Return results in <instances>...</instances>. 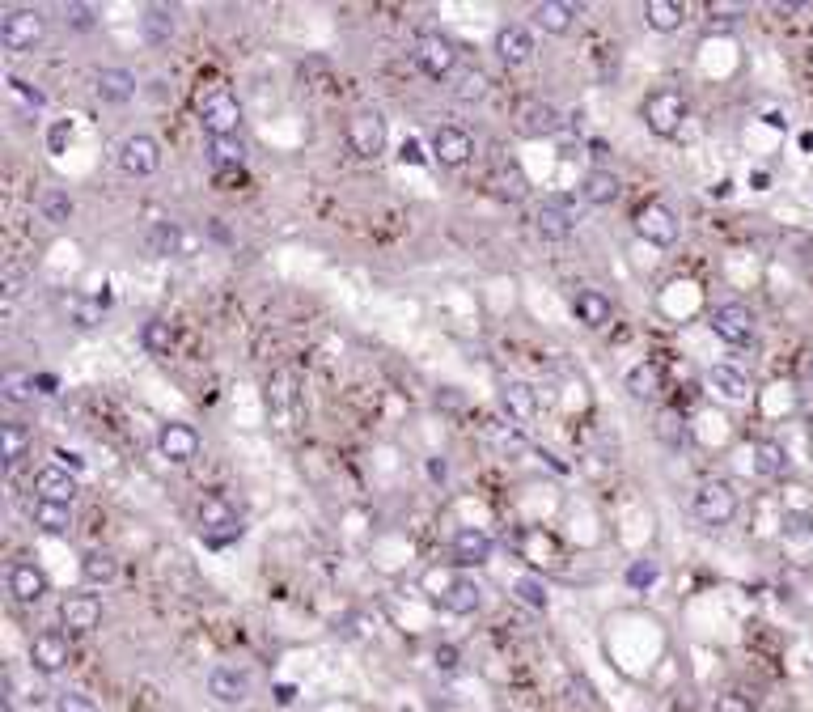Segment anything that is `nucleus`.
<instances>
[{"mask_svg":"<svg viewBox=\"0 0 813 712\" xmlns=\"http://www.w3.org/2000/svg\"><path fill=\"white\" fill-rule=\"evenodd\" d=\"M34 395H39V386H34V373H26V369H5V378H0V399H5L9 407H26V403H34Z\"/></svg>","mask_w":813,"mask_h":712,"instance_id":"36","label":"nucleus"},{"mask_svg":"<svg viewBox=\"0 0 813 712\" xmlns=\"http://www.w3.org/2000/svg\"><path fill=\"white\" fill-rule=\"evenodd\" d=\"M51 712H98V704L85 696V691H60L56 700H51Z\"/></svg>","mask_w":813,"mask_h":712,"instance_id":"46","label":"nucleus"},{"mask_svg":"<svg viewBox=\"0 0 813 712\" xmlns=\"http://www.w3.org/2000/svg\"><path fill=\"white\" fill-rule=\"evenodd\" d=\"M26 450H30V429L26 424H17V420L0 424V458H5V471H17V462L26 458Z\"/></svg>","mask_w":813,"mask_h":712,"instance_id":"34","label":"nucleus"},{"mask_svg":"<svg viewBox=\"0 0 813 712\" xmlns=\"http://www.w3.org/2000/svg\"><path fill=\"white\" fill-rule=\"evenodd\" d=\"M513 590H517V598L521 602H526V607H534V611H547V585H542L538 577H521L517 585H513Z\"/></svg>","mask_w":813,"mask_h":712,"instance_id":"45","label":"nucleus"},{"mask_svg":"<svg viewBox=\"0 0 813 712\" xmlns=\"http://www.w3.org/2000/svg\"><path fill=\"white\" fill-rule=\"evenodd\" d=\"M17 293H22V276H17V272H13V267H9V272H5V297L13 301Z\"/></svg>","mask_w":813,"mask_h":712,"instance_id":"56","label":"nucleus"},{"mask_svg":"<svg viewBox=\"0 0 813 712\" xmlns=\"http://www.w3.org/2000/svg\"><path fill=\"white\" fill-rule=\"evenodd\" d=\"M200 123H204L208 140L212 136H238V128H242V102H238V94H229L225 85H212L208 94L200 98Z\"/></svg>","mask_w":813,"mask_h":712,"instance_id":"2","label":"nucleus"},{"mask_svg":"<svg viewBox=\"0 0 813 712\" xmlns=\"http://www.w3.org/2000/svg\"><path fill=\"white\" fill-rule=\"evenodd\" d=\"M657 437L670 445V450H682V445L691 441V429H686V420L674 412V407H665V412L657 416Z\"/></svg>","mask_w":813,"mask_h":712,"instance_id":"42","label":"nucleus"},{"mask_svg":"<svg viewBox=\"0 0 813 712\" xmlns=\"http://www.w3.org/2000/svg\"><path fill=\"white\" fill-rule=\"evenodd\" d=\"M644 22L657 34H674L686 26V5L682 0H648L644 5Z\"/></svg>","mask_w":813,"mask_h":712,"instance_id":"29","label":"nucleus"},{"mask_svg":"<svg viewBox=\"0 0 813 712\" xmlns=\"http://www.w3.org/2000/svg\"><path fill=\"white\" fill-rule=\"evenodd\" d=\"M500 412L517 420V424H526L538 416V390L526 382V378H504L500 382Z\"/></svg>","mask_w":813,"mask_h":712,"instance_id":"19","label":"nucleus"},{"mask_svg":"<svg viewBox=\"0 0 813 712\" xmlns=\"http://www.w3.org/2000/svg\"><path fill=\"white\" fill-rule=\"evenodd\" d=\"M208 696L216 700V704H246L250 696H255V679H250V670H242V666H212V674H208Z\"/></svg>","mask_w":813,"mask_h":712,"instance_id":"11","label":"nucleus"},{"mask_svg":"<svg viewBox=\"0 0 813 712\" xmlns=\"http://www.w3.org/2000/svg\"><path fill=\"white\" fill-rule=\"evenodd\" d=\"M399 157H403V162H411V166H420V162H424V153H420V145H415V140H403Z\"/></svg>","mask_w":813,"mask_h":712,"instance_id":"55","label":"nucleus"},{"mask_svg":"<svg viewBox=\"0 0 813 712\" xmlns=\"http://www.w3.org/2000/svg\"><path fill=\"white\" fill-rule=\"evenodd\" d=\"M0 712H17V704L13 700H0Z\"/></svg>","mask_w":813,"mask_h":712,"instance_id":"58","label":"nucleus"},{"mask_svg":"<svg viewBox=\"0 0 813 712\" xmlns=\"http://www.w3.org/2000/svg\"><path fill=\"white\" fill-rule=\"evenodd\" d=\"M200 433L191 429V424L183 420H170V424H161V433H157V454L174 462V467H183V462H191L195 454H200Z\"/></svg>","mask_w":813,"mask_h":712,"instance_id":"13","label":"nucleus"},{"mask_svg":"<svg viewBox=\"0 0 813 712\" xmlns=\"http://www.w3.org/2000/svg\"><path fill=\"white\" fill-rule=\"evenodd\" d=\"M712 712H758L750 696H742V691H725V696H716Z\"/></svg>","mask_w":813,"mask_h":712,"instance_id":"48","label":"nucleus"},{"mask_svg":"<svg viewBox=\"0 0 813 712\" xmlns=\"http://www.w3.org/2000/svg\"><path fill=\"white\" fill-rule=\"evenodd\" d=\"M47 34V17L39 9H9L5 22H0V47L5 51H34Z\"/></svg>","mask_w":813,"mask_h":712,"instance_id":"4","label":"nucleus"},{"mask_svg":"<svg viewBox=\"0 0 813 712\" xmlns=\"http://www.w3.org/2000/svg\"><path fill=\"white\" fill-rule=\"evenodd\" d=\"M140 348L149 356H166L174 348V331H170L166 318H149V323L140 327Z\"/></svg>","mask_w":813,"mask_h":712,"instance_id":"39","label":"nucleus"},{"mask_svg":"<svg viewBox=\"0 0 813 712\" xmlns=\"http://www.w3.org/2000/svg\"><path fill=\"white\" fill-rule=\"evenodd\" d=\"M415 64H420L432 81H445V77H454V68H458V47L449 43L445 34L428 30L415 39Z\"/></svg>","mask_w":813,"mask_h":712,"instance_id":"7","label":"nucleus"},{"mask_svg":"<svg viewBox=\"0 0 813 712\" xmlns=\"http://www.w3.org/2000/svg\"><path fill=\"white\" fill-rule=\"evenodd\" d=\"M149 246H153L157 255H178V251H183V229H178L174 221H161L149 234Z\"/></svg>","mask_w":813,"mask_h":712,"instance_id":"43","label":"nucleus"},{"mask_svg":"<svg viewBox=\"0 0 813 712\" xmlns=\"http://www.w3.org/2000/svg\"><path fill=\"white\" fill-rule=\"evenodd\" d=\"M576 5H564V0H542V5H534V26L542 30V34H568L572 26H576Z\"/></svg>","mask_w":813,"mask_h":712,"instance_id":"27","label":"nucleus"},{"mask_svg":"<svg viewBox=\"0 0 813 712\" xmlns=\"http://www.w3.org/2000/svg\"><path fill=\"white\" fill-rule=\"evenodd\" d=\"M636 234L648 246H674L682 238V221H678V212L670 204L648 200V204L636 208Z\"/></svg>","mask_w":813,"mask_h":712,"instance_id":"5","label":"nucleus"},{"mask_svg":"<svg viewBox=\"0 0 813 712\" xmlns=\"http://www.w3.org/2000/svg\"><path fill=\"white\" fill-rule=\"evenodd\" d=\"M60 623L72 632V636H85V632H94L98 623H102V602L94 594H68L60 602Z\"/></svg>","mask_w":813,"mask_h":712,"instance_id":"20","label":"nucleus"},{"mask_svg":"<svg viewBox=\"0 0 813 712\" xmlns=\"http://www.w3.org/2000/svg\"><path fill=\"white\" fill-rule=\"evenodd\" d=\"M195 522H200V534L208 543H229V539H238L242 534L238 513H233L221 496H204L200 509H195Z\"/></svg>","mask_w":813,"mask_h":712,"instance_id":"10","label":"nucleus"},{"mask_svg":"<svg viewBox=\"0 0 813 712\" xmlns=\"http://www.w3.org/2000/svg\"><path fill=\"white\" fill-rule=\"evenodd\" d=\"M627 581H631V585H653V581H657V560H648V556L636 560V564L627 568Z\"/></svg>","mask_w":813,"mask_h":712,"instance_id":"51","label":"nucleus"},{"mask_svg":"<svg viewBox=\"0 0 813 712\" xmlns=\"http://www.w3.org/2000/svg\"><path fill=\"white\" fill-rule=\"evenodd\" d=\"M140 30H144V39H149V43H170L174 34H178V17L166 5H149V9H144V17H140Z\"/></svg>","mask_w":813,"mask_h":712,"instance_id":"35","label":"nucleus"},{"mask_svg":"<svg viewBox=\"0 0 813 712\" xmlns=\"http://www.w3.org/2000/svg\"><path fill=\"white\" fill-rule=\"evenodd\" d=\"M513 128H517V136H526V140H547V136H555L559 128H564V111H559L555 102L530 98V102L517 106Z\"/></svg>","mask_w":813,"mask_h":712,"instance_id":"8","label":"nucleus"},{"mask_svg":"<svg viewBox=\"0 0 813 712\" xmlns=\"http://www.w3.org/2000/svg\"><path fill=\"white\" fill-rule=\"evenodd\" d=\"M809 373H813V361H809Z\"/></svg>","mask_w":813,"mask_h":712,"instance_id":"59","label":"nucleus"},{"mask_svg":"<svg viewBox=\"0 0 813 712\" xmlns=\"http://www.w3.org/2000/svg\"><path fill=\"white\" fill-rule=\"evenodd\" d=\"M94 89H98V98L102 102H111V106H123V102H132L136 98V77L128 73V68H102V73L94 77Z\"/></svg>","mask_w":813,"mask_h":712,"instance_id":"24","label":"nucleus"},{"mask_svg":"<svg viewBox=\"0 0 813 712\" xmlns=\"http://www.w3.org/2000/svg\"><path fill=\"white\" fill-rule=\"evenodd\" d=\"M386 140H390V132H386L382 111H356L348 119V145L356 157H365V162L386 153Z\"/></svg>","mask_w":813,"mask_h":712,"instance_id":"6","label":"nucleus"},{"mask_svg":"<svg viewBox=\"0 0 813 712\" xmlns=\"http://www.w3.org/2000/svg\"><path fill=\"white\" fill-rule=\"evenodd\" d=\"M784 534L788 539H813V518L809 513H784Z\"/></svg>","mask_w":813,"mask_h":712,"instance_id":"49","label":"nucleus"},{"mask_svg":"<svg viewBox=\"0 0 813 712\" xmlns=\"http://www.w3.org/2000/svg\"><path fill=\"white\" fill-rule=\"evenodd\" d=\"M492 51L500 56V64L521 68V64H530V60H534V34H530L526 26H500V30H496Z\"/></svg>","mask_w":813,"mask_h":712,"instance_id":"21","label":"nucleus"},{"mask_svg":"<svg viewBox=\"0 0 813 712\" xmlns=\"http://www.w3.org/2000/svg\"><path fill=\"white\" fill-rule=\"evenodd\" d=\"M208 162L221 170V174H229V170L242 174V162H246L242 136H212V140H208Z\"/></svg>","mask_w":813,"mask_h":712,"instance_id":"30","label":"nucleus"},{"mask_svg":"<svg viewBox=\"0 0 813 712\" xmlns=\"http://www.w3.org/2000/svg\"><path fill=\"white\" fill-rule=\"evenodd\" d=\"M708 17H720V22H733V17H746V5L742 0H708Z\"/></svg>","mask_w":813,"mask_h":712,"instance_id":"50","label":"nucleus"},{"mask_svg":"<svg viewBox=\"0 0 813 712\" xmlns=\"http://www.w3.org/2000/svg\"><path fill=\"white\" fill-rule=\"evenodd\" d=\"M34 386H39V395H56V378H51V373H39Z\"/></svg>","mask_w":813,"mask_h":712,"instance_id":"57","label":"nucleus"},{"mask_svg":"<svg viewBox=\"0 0 813 712\" xmlns=\"http://www.w3.org/2000/svg\"><path fill=\"white\" fill-rule=\"evenodd\" d=\"M432 666H437L441 674H454L458 670V649L454 645H437L432 649Z\"/></svg>","mask_w":813,"mask_h":712,"instance_id":"52","label":"nucleus"},{"mask_svg":"<svg viewBox=\"0 0 813 712\" xmlns=\"http://www.w3.org/2000/svg\"><path fill=\"white\" fill-rule=\"evenodd\" d=\"M691 509L703 526H729L737 518V492H733V484H725V479H703L695 488Z\"/></svg>","mask_w":813,"mask_h":712,"instance_id":"3","label":"nucleus"},{"mask_svg":"<svg viewBox=\"0 0 813 712\" xmlns=\"http://www.w3.org/2000/svg\"><path fill=\"white\" fill-rule=\"evenodd\" d=\"M119 170L128 178H149L161 170V145L149 132H132L128 140L119 145Z\"/></svg>","mask_w":813,"mask_h":712,"instance_id":"9","label":"nucleus"},{"mask_svg":"<svg viewBox=\"0 0 813 712\" xmlns=\"http://www.w3.org/2000/svg\"><path fill=\"white\" fill-rule=\"evenodd\" d=\"M39 212H43V221L64 225V221L72 217V200H68L64 191H43V195H39Z\"/></svg>","mask_w":813,"mask_h":712,"instance_id":"44","label":"nucleus"},{"mask_svg":"<svg viewBox=\"0 0 813 712\" xmlns=\"http://www.w3.org/2000/svg\"><path fill=\"white\" fill-rule=\"evenodd\" d=\"M483 89H487V77L479 73V68H471V73H462V77H458V89H454V94L471 102V98H483Z\"/></svg>","mask_w":813,"mask_h":712,"instance_id":"47","label":"nucleus"},{"mask_svg":"<svg viewBox=\"0 0 813 712\" xmlns=\"http://www.w3.org/2000/svg\"><path fill=\"white\" fill-rule=\"evenodd\" d=\"M487 191H492L496 200H504V204H521L530 195V178L517 162H500L492 174H487Z\"/></svg>","mask_w":813,"mask_h":712,"instance_id":"22","label":"nucleus"},{"mask_svg":"<svg viewBox=\"0 0 813 712\" xmlns=\"http://www.w3.org/2000/svg\"><path fill=\"white\" fill-rule=\"evenodd\" d=\"M428 149H432V162H441V166H466V162L475 157V140L466 136L462 128H454V123H445V128L432 132Z\"/></svg>","mask_w":813,"mask_h":712,"instance_id":"15","label":"nucleus"},{"mask_svg":"<svg viewBox=\"0 0 813 712\" xmlns=\"http://www.w3.org/2000/svg\"><path fill=\"white\" fill-rule=\"evenodd\" d=\"M564 700H568V708H581V712H598V708H602L598 691L589 687L585 674H572V679L564 683Z\"/></svg>","mask_w":813,"mask_h":712,"instance_id":"41","label":"nucleus"},{"mask_svg":"<svg viewBox=\"0 0 813 712\" xmlns=\"http://www.w3.org/2000/svg\"><path fill=\"white\" fill-rule=\"evenodd\" d=\"M72 662V645H68V632L47 628L30 640V666L39 674H60Z\"/></svg>","mask_w":813,"mask_h":712,"instance_id":"12","label":"nucleus"},{"mask_svg":"<svg viewBox=\"0 0 813 712\" xmlns=\"http://www.w3.org/2000/svg\"><path fill=\"white\" fill-rule=\"evenodd\" d=\"M686 115H691V106H686V98H682V89H653L644 102H640V119H644V128L653 132V136H661V140H670V136H678L682 132V123H686Z\"/></svg>","mask_w":813,"mask_h":712,"instance_id":"1","label":"nucleus"},{"mask_svg":"<svg viewBox=\"0 0 813 712\" xmlns=\"http://www.w3.org/2000/svg\"><path fill=\"white\" fill-rule=\"evenodd\" d=\"M708 323H712V335H720L725 344H750L754 340V314L746 306H737V301H729V306H716L708 314Z\"/></svg>","mask_w":813,"mask_h":712,"instance_id":"14","label":"nucleus"},{"mask_svg":"<svg viewBox=\"0 0 813 712\" xmlns=\"http://www.w3.org/2000/svg\"><path fill=\"white\" fill-rule=\"evenodd\" d=\"M572 314H576V323H585V327H606L610 323V297L598 289H576Z\"/></svg>","mask_w":813,"mask_h":712,"instance_id":"28","label":"nucleus"},{"mask_svg":"<svg viewBox=\"0 0 813 712\" xmlns=\"http://www.w3.org/2000/svg\"><path fill=\"white\" fill-rule=\"evenodd\" d=\"M619 191H623V183H619V174H610V170H589L585 183H581L585 204H598V208L619 200Z\"/></svg>","mask_w":813,"mask_h":712,"instance_id":"31","label":"nucleus"},{"mask_svg":"<svg viewBox=\"0 0 813 712\" xmlns=\"http://www.w3.org/2000/svg\"><path fill=\"white\" fill-rule=\"evenodd\" d=\"M34 492H39V501H56V505H72L77 501V492H81V484H77V475H72L68 467H39L34 471Z\"/></svg>","mask_w":813,"mask_h":712,"instance_id":"17","label":"nucleus"},{"mask_svg":"<svg viewBox=\"0 0 813 712\" xmlns=\"http://www.w3.org/2000/svg\"><path fill=\"white\" fill-rule=\"evenodd\" d=\"M119 577V560L111 556V551H85L81 556V581L94 585V590H102V585H111Z\"/></svg>","mask_w":813,"mask_h":712,"instance_id":"33","label":"nucleus"},{"mask_svg":"<svg viewBox=\"0 0 813 712\" xmlns=\"http://www.w3.org/2000/svg\"><path fill=\"white\" fill-rule=\"evenodd\" d=\"M68 140H72V128H68V119H60L56 128L47 132V149H51V153H64V145H68Z\"/></svg>","mask_w":813,"mask_h":712,"instance_id":"54","label":"nucleus"},{"mask_svg":"<svg viewBox=\"0 0 813 712\" xmlns=\"http://www.w3.org/2000/svg\"><path fill=\"white\" fill-rule=\"evenodd\" d=\"M64 314H68L72 327L89 331V327L102 323V301H94V297H68V301H64Z\"/></svg>","mask_w":813,"mask_h":712,"instance_id":"40","label":"nucleus"},{"mask_svg":"<svg viewBox=\"0 0 813 712\" xmlns=\"http://www.w3.org/2000/svg\"><path fill=\"white\" fill-rule=\"evenodd\" d=\"M788 450L780 441H758L754 445V471L763 475V479H780V475H788Z\"/></svg>","mask_w":813,"mask_h":712,"instance_id":"37","label":"nucleus"},{"mask_svg":"<svg viewBox=\"0 0 813 712\" xmlns=\"http://www.w3.org/2000/svg\"><path fill=\"white\" fill-rule=\"evenodd\" d=\"M64 13H68V26L72 30H94V9H89V5H68Z\"/></svg>","mask_w":813,"mask_h":712,"instance_id":"53","label":"nucleus"},{"mask_svg":"<svg viewBox=\"0 0 813 712\" xmlns=\"http://www.w3.org/2000/svg\"><path fill=\"white\" fill-rule=\"evenodd\" d=\"M441 607L449 615H475L483 607V585L475 577H454L441 590Z\"/></svg>","mask_w":813,"mask_h":712,"instance_id":"23","label":"nucleus"},{"mask_svg":"<svg viewBox=\"0 0 813 712\" xmlns=\"http://www.w3.org/2000/svg\"><path fill=\"white\" fill-rule=\"evenodd\" d=\"M9 594L17 602H26V607H34V602H43L51 594V581L39 564H30V560H17L9 568Z\"/></svg>","mask_w":813,"mask_h":712,"instance_id":"18","label":"nucleus"},{"mask_svg":"<svg viewBox=\"0 0 813 712\" xmlns=\"http://www.w3.org/2000/svg\"><path fill=\"white\" fill-rule=\"evenodd\" d=\"M708 390H716V395L729 399V403H746L750 399V378L742 369H733V365H712L708 369Z\"/></svg>","mask_w":813,"mask_h":712,"instance_id":"26","label":"nucleus"},{"mask_svg":"<svg viewBox=\"0 0 813 712\" xmlns=\"http://www.w3.org/2000/svg\"><path fill=\"white\" fill-rule=\"evenodd\" d=\"M627 390H631V399H653V395H661V369H657L653 361L631 365V369H627Z\"/></svg>","mask_w":813,"mask_h":712,"instance_id":"38","label":"nucleus"},{"mask_svg":"<svg viewBox=\"0 0 813 712\" xmlns=\"http://www.w3.org/2000/svg\"><path fill=\"white\" fill-rule=\"evenodd\" d=\"M534 229H538L542 242H564V238H572L576 217H572L564 204H542L538 217H534Z\"/></svg>","mask_w":813,"mask_h":712,"instance_id":"25","label":"nucleus"},{"mask_svg":"<svg viewBox=\"0 0 813 712\" xmlns=\"http://www.w3.org/2000/svg\"><path fill=\"white\" fill-rule=\"evenodd\" d=\"M449 551H454V564L458 568H479V564L492 560V534L479 530V526H458Z\"/></svg>","mask_w":813,"mask_h":712,"instance_id":"16","label":"nucleus"},{"mask_svg":"<svg viewBox=\"0 0 813 712\" xmlns=\"http://www.w3.org/2000/svg\"><path fill=\"white\" fill-rule=\"evenodd\" d=\"M30 522L47 530V534H68L72 530V505H56V501H39L34 496V505H30Z\"/></svg>","mask_w":813,"mask_h":712,"instance_id":"32","label":"nucleus"}]
</instances>
